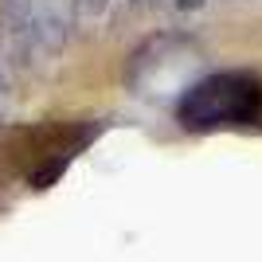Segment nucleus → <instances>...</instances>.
<instances>
[{
    "label": "nucleus",
    "mask_w": 262,
    "mask_h": 262,
    "mask_svg": "<svg viewBox=\"0 0 262 262\" xmlns=\"http://www.w3.org/2000/svg\"><path fill=\"white\" fill-rule=\"evenodd\" d=\"M262 86L247 75H215L188 90V98L176 106V118L184 129H211L227 121H251L258 114Z\"/></svg>",
    "instance_id": "1"
},
{
    "label": "nucleus",
    "mask_w": 262,
    "mask_h": 262,
    "mask_svg": "<svg viewBox=\"0 0 262 262\" xmlns=\"http://www.w3.org/2000/svg\"><path fill=\"white\" fill-rule=\"evenodd\" d=\"M110 0H75V12L82 16V20H94V16H102L106 12Z\"/></svg>",
    "instance_id": "2"
},
{
    "label": "nucleus",
    "mask_w": 262,
    "mask_h": 262,
    "mask_svg": "<svg viewBox=\"0 0 262 262\" xmlns=\"http://www.w3.org/2000/svg\"><path fill=\"white\" fill-rule=\"evenodd\" d=\"M208 0H176V8H184V12H196V8H204Z\"/></svg>",
    "instance_id": "3"
},
{
    "label": "nucleus",
    "mask_w": 262,
    "mask_h": 262,
    "mask_svg": "<svg viewBox=\"0 0 262 262\" xmlns=\"http://www.w3.org/2000/svg\"><path fill=\"white\" fill-rule=\"evenodd\" d=\"M133 8H137V4H161V0H129Z\"/></svg>",
    "instance_id": "4"
}]
</instances>
